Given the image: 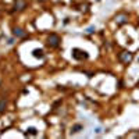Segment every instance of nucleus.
Instances as JSON below:
<instances>
[{"label": "nucleus", "instance_id": "f257e3e1", "mask_svg": "<svg viewBox=\"0 0 139 139\" xmlns=\"http://www.w3.org/2000/svg\"><path fill=\"white\" fill-rule=\"evenodd\" d=\"M47 43H49V46H52V47H57L58 44H60V36L56 33H52L50 36L47 38Z\"/></svg>", "mask_w": 139, "mask_h": 139}, {"label": "nucleus", "instance_id": "f03ea898", "mask_svg": "<svg viewBox=\"0 0 139 139\" xmlns=\"http://www.w3.org/2000/svg\"><path fill=\"white\" fill-rule=\"evenodd\" d=\"M118 60H120L121 63H124V64H128L132 60V53H130V52H121L120 56H118Z\"/></svg>", "mask_w": 139, "mask_h": 139}, {"label": "nucleus", "instance_id": "7ed1b4c3", "mask_svg": "<svg viewBox=\"0 0 139 139\" xmlns=\"http://www.w3.org/2000/svg\"><path fill=\"white\" fill-rule=\"evenodd\" d=\"M72 57L75 58V60H83V58H88V54H86V52H83V50L74 49L72 50Z\"/></svg>", "mask_w": 139, "mask_h": 139}, {"label": "nucleus", "instance_id": "20e7f679", "mask_svg": "<svg viewBox=\"0 0 139 139\" xmlns=\"http://www.w3.org/2000/svg\"><path fill=\"white\" fill-rule=\"evenodd\" d=\"M127 21H128V16H127V14L121 13V14H117V16H116V22L118 24V25H122V24H125Z\"/></svg>", "mask_w": 139, "mask_h": 139}, {"label": "nucleus", "instance_id": "39448f33", "mask_svg": "<svg viewBox=\"0 0 139 139\" xmlns=\"http://www.w3.org/2000/svg\"><path fill=\"white\" fill-rule=\"evenodd\" d=\"M16 10H18V11H21V10H24L27 7V3H25V0H17L16 2Z\"/></svg>", "mask_w": 139, "mask_h": 139}, {"label": "nucleus", "instance_id": "423d86ee", "mask_svg": "<svg viewBox=\"0 0 139 139\" xmlns=\"http://www.w3.org/2000/svg\"><path fill=\"white\" fill-rule=\"evenodd\" d=\"M13 33L16 35V36H19V38L25 36V32H24L22 29H19V28H14V29H13Z\"/></svg>", "mask_w": 139, "mask_h": 139}, {"label": "nucleus", "instance_id": "0eeeda50", "mask_svg": "<svg viewBox=\"0 0 139 139\" xmlns=\"http://www.w3.org/2000/svg\"><path fill=\"white\" fill-rule=\"evenodd\" d=\"M33 56L42 58V57H43V52H42V50H33Z\"/></svg>", "mask_w": 139, "mask_h": 139}, {"label": "nucleus", "instance_id": "6e6552de", "mask_svg": "<svg viewBox=\"0 0 139 139\" xmlns=\"http://www.w3.org/2000/svg\"><path fill=\"white\" fill-rule=\"evenodd\" d=\"M4 108H6V100H0V113H3Z\"/></svg>", "mask_w": 139, "mask_h": 139}, {"label": "nucleus", "instance_id": "1a4fd4ad", "mask_svg": "<svg viewBox=\"0 0 139 139\" xmlns=\"http://www.w3.org/2000/svg\"><path fill=\"white\" fill-rule=\"evenodd\" d=\"M81 128H82L81 125H75V127H74V128H72V132H78L79 130H81Z\"/></svg>", "mask_w": 139, "mask_h": 139}, {"label": "nucleus", "instance_id": "9d476101", "mask_svg": "<svg viewBox=\"0 0 139 139\" xmlns=\"http://www.w3.org/2000/svg\"><path fill=\"white\" fill-rule=\"evenodd\" d=\"M28 132H29V133H36V130H35V128H29Z\"/></svg>", "mask_w": 139, "mask_h": 139}]
</instances>
